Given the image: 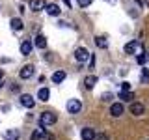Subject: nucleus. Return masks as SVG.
Masks as SVG:
<instances>
[{
  "instance_id": "22",
  "label": "nucleus",
  "mask_w": 149,
  "mask_h": 140,
  "mask_svg": "<svg viewBox=\"0 0 149 140\" xmlns=\"http://www.w3.org/2000/svg\"><path fill=\"white\" fill-rule=\"evenodd\" d=\"M140 78H142V82H149V71H147V69L142 71V77H140Z\"/></svg>"
},
{
  "instance_id": "16",
  "label": "nucleus",
  "mask_w": 149,
  "mask_h": 140,
  "mask_svg": "<svg viewBox=\"0 0 149 140\" xmlns=\"http://www.w3.org/2000/svg\"><path fill=\"white\" fill-rule=\"evenodd\" d=\"M34 45L37 47V49H45V47H47V37H45L43 34H37V36H36Z\"/></svg>"
},
{
  "instance_id": "1",
  "label": "nucleus",
  "mask_w": 149,
  "mask_h": 140,
  "mask_svg": "<svg viewBox=\"0 0 149 140\" xmlns=\"http://www.w3.org/2000/svg\"><path fill=\"white\" fill-rule=\"evenodd\" d=\"M56 121H58V116H56L54 112H50V110H47V112H43V114L39 116V125H41V127H47V125H54Z\"/></svg>"
},
{
  "instance_id": "25",
  "label": "nucleus",
  "mask_w": 149,
  "mask_h": 140,
  "mask_svg": "<svg viewBox=\"0 0 149 140\" xmlns=\"http://www.w3.org/2000/svg\"><path fill=\"white\" fill-rule=\"evenodd\" d=\"M121 92H130V84L129 82H121Z\"/></svg>"
},
{
  "instance_id": "2",
  "label": "nucleus",
  "mask_w": 149,
  "mask_h": 140,
  "mask_svg": "<svg viewBox=\"0 0 149 140\" xmlns=\"http://www.w3.org/2000/svg\"><path fill=\"white\" fill-rule=\"evenodd\" d=\"M82 110V101L80 99H69L67 103V112L69 114H78Z\"/></svg>"
},
{
  "instance_id": "13",
  "label": "nucleus",
  "mask_w": 149,
  "mask_h": 140,
  "mask_svg": "<svg viewBox=\"0 0 149 140\" xmlns=\"http://www.w3.org/2000/svg\"><path fill=\"white\" fill-rule=\"evenodd\" d=\"M4 138H6V140H19V138H21V133H19L17 129H9V131L4 133Z\"/></svg>"
},
{
  "instance_id": "23",
  "label": "nucleus",
  "mask_w": 149,
  "mask_h": 140,
  "mask_svg": "<svg viewBox=\"0 0 149 140\" xmlns=\"http://www.w3.org/2000/svg\"><path fill=\"white\" fill-rule=\"evenodd\" d=\"M91 2H93V0H78V6H80V8H88Z\"/></svg>"
},
{
  "instance_id": "11",
  "label": "nucleus",
  "mask_w": 149,
  "mask_h": 140,
  "mask_svg": "<svg viewBox=\"0 0 149 140\" xmlns=\"http://www.w3.org/2000/svg\"><path fill=\"white\" fill-rule=\"evenodd\" d=\"M110 114L114 116V118H119V116L123 114V105H121V103H114V105L110 106Z\"/></svg>"
},
{
  "instance_id": "19",
  "label": "nucleus",
  "mask_w": 149,
  "mask_h": 140,
  "mask_svg": "<svg viewBox=\"0 0 149 140\" xmlns=\"http://www.w3.org/2000/svg\"><path fill=\"white\" fill-rule=\"evenodd\" d=\"M95 45L99 47V49H108V41H106L102 36H97L95 37Z\"/></svg>"
},
{
  "instance_id": "21",
  "label": "nucleus",
  "mask_w": 149,
  "mask_h": 140,
  "mask_svg": "<svg viewBox=\"0 0 149 140\" xmlns=\"http://www.w3.org/2000/svg\"><path fill=\"white\" fill-rule=\"evenodd\" d=\"M119 99L121 101H130V99H134V93L132 92H119Z\"/></svg>"
},
{
  "instance_id": "17",
  "label": "nucleus",
  "mask_w": 149,
  "mask_h": 140,
  "mask_svg": "<svg viewBox=\"0 0 149 140\" xmlns=\"http://www.w3.org/2000/svg\"><path fill=\"white\" fill-rule=\"evenodd\" d=\"M65 80V71H54L52 73V82L54 84H60Z\"/></svg>"
},
{
  "instance_id": "10",
  "label": "nucleus",
  "mask_w": 149,
  "mask_h": 140,
  "mask_svg": "<svg viewBox=\"0 0 149 140\" xmlns=\"http://www.w3.org/2000/svg\"><path fill=\"white\" fill-rule=\"evenodd\" d=\"M143 112H146V108H143L142 103H132V105H130V114H134V116H142Z\"/></svg>"
},
{
  "instance_id": "8",
  "label": "nucleus",
  "mask_w": 149,
  "mask_h": 140,
  "mask_svg": "<svg viewBox=\"0 0 149 140\" xmlns=\"http://www.w3.org/2000/svg\"><path fill=\"white\" fill-rule=\"evenodd\" d=\"M21 105H22V106H26V108H34L36 101H34V97H32V95L24 93V95H21Z\"/></svg>"
},
{
  "instance_id": "9",
  "label": "nucleus",
  "mask_w": 149,
  "mask_h": 140,
  "mask_svg": "<svg viewBox=\"0 0 149 140\" xmlns=\"http://www.w3.org/2000/svg\"><path fill=\"white\" fill-rule=\"evenodd\" d=\"M80 136H82V140H95V131L91 127H84L80 131Z\"/></svg>"
},
{
  "instance_id": "14",
  "label": "nucleus",
  "mask_w": 149,
  "mask_h": 140,
  "mask_svg": "<svg viewBox=\"0 0 149 140\" xmlns=\"http://www.w3.org/2000/svg\"><path fill=\"white\" fill-rule=\"evenodd\" d=\"M97 80H99V78H97L95 75H88V77L84 78V86H86L88 90H91V88H93V86L97 84Z\"/></svg>"
},
{
  "instance_id": "6",
  "label": "nucleus",
  "mask_w": 149,
  "mask_h": 140,
  "mask_svg": "<svg viewBox=\"0 0 149 140\" xmlns=\"http://www.w3.org/2000/svg\"><path fill=\"white\" fill-rule=\"evenodd\" d=\"M45 11L49 13L50 17H58L62 9H60V6H58V4H45Z\"/></svg>"
},
{
  "instance_id": "20",
  "label": "nucleus",
  "mask_w": 149,
  "mask_h": 140,
  "mask_svg": "<svg viewBox=\"0 0 149 140\" xmlns=\"http://www.w3.org/2000/svg\"><path fill=\"white\" fill-rule=\"evenodd\" d=\"M21 52L24 56L32 52V43H30V41H22V43H21Z\"/></svg>"
},
{
  "instance_id": "26",
  "label": "nucleus",
  "mask_w": 149,
  "mask_h": 140,
  "mask_svg": "<svg viewBox=\"0 0 149 140\" xmlns=\"http://www.w3.org/2000/svg\"><path fill=\"white\" fill-rule=\"evenodd\" d=\"M95 138H97V140H108V136H106L104 133H101V134H95Z\"/></svg>"
},
{
  "instance_id": "27",
  "label": "nucleus",
  "mask_w": 149,
  "mask_h": 140,
  "mask_svg": "<svg viewBox=\"0 0 149 140\" xmlns=\"http://www.w3.org/2000/svg\"><path fill=\"white\" fill-rule=\"evenodd\" d=\"M63 2H65V4H67V6H69V8H71V0H63Z\"/></svg>"
},
{
  "instance_id": "15",
  "label": "nucleus",
  "mask_w": 149,
  "mask_h": 140,
  "mask_svg": "<svg viewBox=\"0 0 149 140\" xmlns=\"http://www.w3.org/2000/svg\"><path fill=\"white\" fill-rule=\"evenodd\" d=\"M30 8L32 11H41L45 9V0H30Z\"/></svg>"
},
{
  "instance_id": "28",
  "label": "nucleus",
  "mask_w": 149,
  "mask_h": 140,
  "mask_svg": "<svg viewBox=\"0 0 149 140\" xmlns=\"http://www.w3.org/2000/svg\"><path fill=\"white\" fill-rule=\"evenodd\" d=\"M2 77H4V73H2V69H0V80H2Z\"/></svg>"
},
{
  "instance_id": "3",
  "label": "nucleus",
  "mask_w": 149,
  "mask_h": 140,
  "mask_svg": "<svg viewBox=\"0 0 149 140\" xmlns=\"http://www.w3.org/2000/svg\"><path fill=\"white\" fill-rule=\"evenodd\" d=\"M32 140H54V134H50L49 131L45 129H37L34 134H32Z\"/></svg>"
},
{
  "instance_id": "24",
  "label": "nucleus",
  "mask_w": 149,
  "mask_h": 140,
  "mask_svg": "<svg viewBox=\"0 0 149 140\" xmlns=\"http://www.w3.org/2000/svg\"><path fill=\"white\" fill-rule=\"evenodd\" d=\"M136 60H138V64H146V62H147V56H146V54H142V52H140Z\"/></svg>"
},
{
  "instance_id": "5",
  "label": "nucleus",
  "mask_w": 149,
  "mask_h": 140,
  "mask_svg": "<svg viewBox=\"0 0 149 140\" xmlns=\"http://www.w3.org/2000/svg\"><path fill=\"white\" fill-rule=\"evenodd\" d=\"M125 52L127 54H140L142 52V47H140L138 41H130V43L125 45Z\"/></svg>"
},
{
  "instance_id": "4",
  "label": "nucleus",
  "mask_w": 149,
  "mask_h": 140,
  "mask_svg": "<svg viewBox=\"0 0 149 140\" xmlns=\"http://www.w3.org/2000/svg\"><path fill=\"white\" fill-rule=\"evenodd\" d=\"M90 50L84 49V47H78L77 50H74V58H77V62H86L88 58H90Z\"/></svg>"
},
{
  "instance_id": "12",
  "label": "nucleus",
  "mask_w": 149,
  "mask_h": 140,
  "mask_svg": "<svg viewBox=\"0 0 149 140\" xmlns=\"http://www.w3.org/2000/svg\"><path fill=\"white\" fill-rule=\"evenodd\" d=\"M9 24H11V30L13 32H21L22 28H24V24H22V21L19 17H13L11 21H9Z\"/></svg>"
},
{
  "instance_id": "18",
  "label": "nucleus",
  "mask_w": 149,
  "mask_h": 140,
  "mask_svg": "<svg viewBox=\"0 0 149 140\" xmlns=\"http://www.w3.org/2000/svg\"><path fill=\"white\" fill-rule=\"evenodd\" d=\"M37 97H39V101H49V97H50L49 88H41V90L37 92Z\"/></svg>"
},
{
  "instance_id": "7",
  "label": "nucleus",
  "mask_w": 149,
  "mask_h": 140,
  "mask_svg": "<svg viewBox=\"0 0 149 140\" xmlns=\"http://www.w3.org/2000/svg\"><path fill=\"white\" fill-rule=\"evenodd\" d=\"M32 75H34V65H30V64L24 65V67H22L21 71H19V77H21V78H24V80H26V78H30Z\"/></svg>"
}]
</instances>
